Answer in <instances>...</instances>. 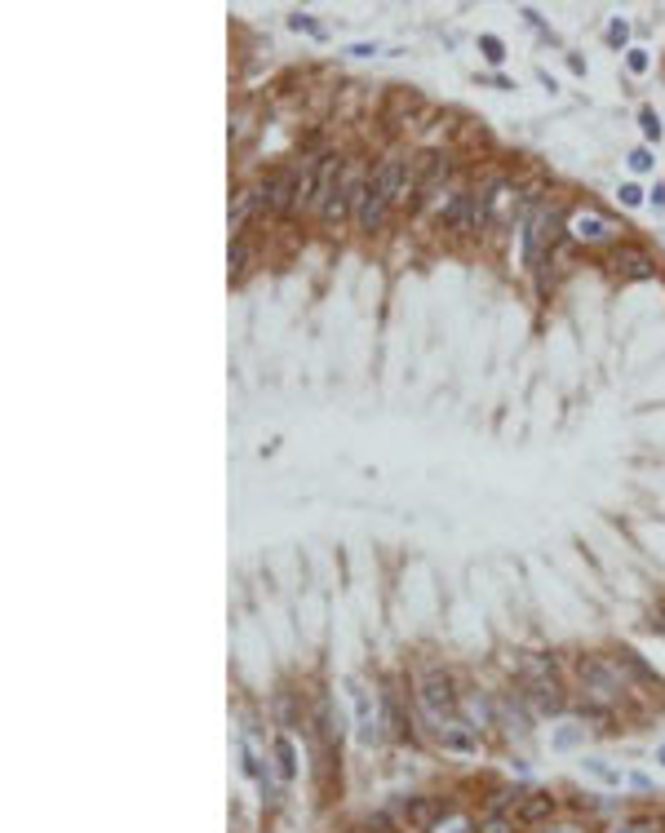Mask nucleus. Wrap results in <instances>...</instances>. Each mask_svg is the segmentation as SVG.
I'll use <instances>...</instances> for the list:
<instances>
[{
	"label": "nucleus",
	"mask_w": 665,
	"mask_h": 833,
	"mask_svg": "<svg viewBox=\"0 0 665 833\" xmlns=\"http://www.w3.org/2000/svg\"><path fill=\"white\" fill-rule=\"evenodd\" d=\"M577 678L595 705H617L630 692L626 678H621V665L612 656H577Z\"/></svg>",
	"instance_id": "f257e3e1"
},
{
	"label": "nucleus",
	"mask_w": 665,
	"mask_h": 833,
	"mask_svg": "<svg viewBox=\"0 0 665 833\" xmlns=\"http://www.w3.org/2000/svg\"><path fill=\"white\" fill-rule=\"evenodd\" d=\"M564 235L572 244H581V249H603V244H617L621 226L603 209H595V204H581V209H572L564 218Z\"/></svg>",
	"instance_id": "f03ea898"
},
{
	"label": "nucleus",
	"mask_w": 665,
	"mask_h": 833,
	"mask_svg": "<svg viewBox=\"0 0 665 833\" xmlns=\"http://www.w3.org/2000/svg\"><path fill=\"white\" fill-rule=\"evenodd\" d=\"M417 709H422L431 723H444V718H457L462 709V696H457V683L453 674L444 670H426L417 678Z\"/></svg>",
	"instance_id": "7ed1b4c3"
},
{
	"label": "nucleus",
	"mask_w": 665,
	"mask_h": 833,
	"mask_svg": "<svg viewBox=\"0 0 665 833\" xmlns=\"http://www.w3.org/2000/svg\"><path fill=\"white\" fill-rule=\"evenodd\" d=\"M364 182H368V173L360 169V160L351 156V164H346V173H342V182H337V191H333V200L320 209V222L329 226V231H342L346 222H355V209H360Z\"/></svg>",
	"instance_id": "20e7f679"
},
{
	"label": "nucleus",
	"mask_w": 665,
	"mask_h": 833,
	"mask_svg": "<svg viewBox=\"0 0 665 833\" xmlns=\"http://www.w3.org/2000/svg\"><path fill=\"white\" fill-rule=\"evenodd\" d=\"M293 191H298V169H293V164H275V169L258 182V204H262L266 218H289Z\"/></svg>",
	"instance_id": "39448f33"
},
{
	"label": "nucleus",
	"mask_w": 665,
	"mask_h": 833,
	"mask_svg": "<svg viewBox=\"0 0 665 833\" xmlns=\"http://www.w3.org/2000/svg\"><path fill=\"white\" fill-rule=\"evenodd\" d=\"M612 271L621 275V280H652L657 275V262H652V253L643 249V244H612Z\"/></svg>",
	"instance_id": "423d86ee"
},
{
	"label": "nucleus",
	"mask_w": 665,
	"mask_h": 833,
	"mask_svg": "<svg viewBox=\"0 0 665 833\" xmlns=\"http://www.w3.org/2000/svg\"><path fill=\"white\" fill-rule=\"evenodd\" d=\"M431 732H435L439 745H444V754H462V758L479 754V732L466 723V718H444V723H431Z\"/></svg>",
	"instance_id": "0eeeda50"
},
{
	"label": "nucleus",
	"mask_w": 665,
	"mask_h": 833,
	"mask_svg": "<svg viewBox=\"0 0 665 833\" xmlns=\"http://www.w3.org/2000/svg\"><path fill=\"white\" fill-rule=\"evenodd\" d=\"M524 701L537 709V714H564V709H568V696H564V683H559V674L528 678V683H524Z\"/></svg>",
	"instance_id": "6e6552de"
},
{
	"label": "nucleus",
	"mask_w": 665,
	"mask_h": 833,
	"mask_svg": "<svg viewBox=\"0 0 665 833\" xmlns=\"http://www.w3.org/2000/svg\"><path fill=\"white\" fill-rule=\"evenodd\" d=\"M488 195V226H506L519 218V187L515 182H493V187H484Z\"/></svg>",
	"instance_id": "1a4fd4ad"
},
{
	"label": "nucleus",
	"mask_w": 665,
	"mask_h": 833,
	"mask_svg": "<svg viewBox=\"0 0 665 833\" xmlns=\"http://www.w3.org/2000/svg\"><path fill=\"white\" fill-rule=\"evenodd\" d=\"M262 218V204H258V187H240L231 195V213H227V226H231V240L249 235V222Z\"/></svg>",
	"instance_id": "9d476101"
},
{
	"label": "nucleus",
	"mask_w": 665,
	"mask_h": 833,
	"mask_svg": "<svg viewBox=\"0 0 665 833\" xmlns=\"http://www.w3.org/2000/svg\"><path fill=\"white\" fill-rule=\"evenodd\" d=\"M466 204H470V191H466V187H448V191L431 204V218H435L439 226H448V231H462Z\"/></svg>",
	"instance_id": "9b49d317"
},
{
	"label": "nucleus",
	"mask_w": 665,
	"mask_h": 833,
	"mask_svg": "<svg viewBox=\"0 0 665 833\" xmlns=\"http://www.w3.org/2000/svg\"><path fill=\"white\" fill-rule=\"evenodd\" d=\"M404 820H408V833H426L435 825L439 816H444V807H439V798H404Z\"/></svg>",
	"instance_id": "f8f14e48"
},
{
	"label": "nucleus",
	"mask_w": 665,
	"mask_h": 833,
	"mask_svg": "<svg viewBox=\"0 0 665 833\" xmlns=\"http://www.w3.org/2000/svg\"><path fill=\"white\" fill-rule=\"evenodd\" d=\"M555 807H559L555 794H546V789H532V794H524V802H519L515 820H519V825H541V820L555 816Z\"/></svg>",
	"instance_id": "ddd939ff"
},
{
	"label": "nucleus",
	"mask_w": 665,
	"mask_h": 833,
	"mask_svg": "<svg viewBox=\"0 0 665 833\" xmlns=\"http://www.w3.org/2000/svg\"><path fill=\"white\" fill-rule=\"evenodd\" d=\"M355 687V709H360V740L364 745H377L382 740V714H377V705L368 701V692L360 683H351Z\"/></svg>",
	"instance_id": "4468645a"
},
{
	"label": "nucleus",
	"mask_w": 665,
	"mask_h": 833,
	"mask_svg": "<svg viewBox=\"0 0 665 833\" xmlns=\"http://www.w3.org/2000/svg\"><path fill=\"white\" fill-rule=\"evenodd\" d=\"M271 758H275V776H280V780L298 776V749H293L289 736H275L271 740Z\"/></svg>",
	"instance_id": "2eb2a0df"
},
{
	"label": "nucleus",
	"mask_w": 665,
	"mask_h": 833,
	"mask_svg": "<svg viewBox=\"0 0 665 833\" xmlns=\"http://www.w3.org/2000/svg\"><path fill=\"white\" fill-rule=\"evenodd\" d=\"M488 226V195L484 191H470V204H466V222H462V235H479Z\"/></svg>",
	"instance_id": "dca6fc26"
},
{
	"label": "nucleus",
	"mask_w": 665,
	"mask_h": 833,
	"mask_svg": "<svg viewBox=\"0 0 665 833\" xmlns=\"http://www.w3.org/2000/svg\"><path fill=\"white\" fill-rule=\"evenodd\" d=\"M426 833H479V825H475V820L466 816V811H453V807H444V816H439V820H435V825L426 829Z\"/></svg>",
	"instance_id": "f3484780"
},
{
	"label": "nucleus",
	"mask_w": 665,
	"mask_h": 833,
	"mask_svg": "<svg viewBox=\"0 0 665 833\" xmlns=\"http://www.w3.org/2000/svg\"><path fill=\"white\" fill-rule=\"evenodd\" d=\"M227 262H231V280L240 284L244 275H249V262H253V244H249V235H240V240H231V253H227Z\"/></svg>",
	"instance_id": "a211bd4d"
},
{
	"label": "nucleus",
	"mask_w": 665,
	"mask_h": 833,
	"mask_svg": "<svg viewBox=\"0 0 665 833\" xmlns=\"http://www.w3.org/2000/svg\"><path fill=\"white\" fill-rule=\"evenodd\" d=\"M550 674H559L555 656H546V652H528L524 656V683H528V678H550Z\"/></svg>",
	"instance_id": "6ab92c4d"
},
{
	"label": "nucleus",
	"mask_w": 665,
	"mask_h": 833,
	"mask_svg": "<svg viewBox=\"0 0 665 833\" xmlns=\"http://www.w3.org/2000/svg\"><path fill=\"white\" fill-rule=\"evenodd\" d=\"M515 825H519L515 816H493V811H488V816L479 820V833H515Z\"/></svg>",
	"instance_id": "aec40b11"
},
{
	"label": "nucleus",
	"mask_w": 665,
	"mask_h": 833,
	"mask_svg": "<svg viewBox=\"0 0 665 833\" xmlns=\"http://www.w3.org/2000/svg\"><path fill=\"white\" fill-rule=\"evenodd\" d=\"M586 771H590V776H599L603 785H621V771H617V767H608L603 758H586Z\"/></svg>",
	"instance_id": "412c9836"
},
{
	"label": "nucleus",
	"mask_w": 665,
	"mask_h": 833,
	"mask_svg": "<svg viewBox=\"0 0 665 833\" xmlns=\"http://www.w3.org/2000/svg\"><path fill=\"white\" fill-rule=\"evenodd\" d=\"M479 49H484V58H488L493 67L501 63V58H506V45H501V36H493V32H484V36H479Z\"/></svg>",
	"instance_id": "4be33fe9"
},
{
	"label": "nucleus",
	"mask_w": 665,
	"mask_h": 833,
	"mask_svg": "<svg viewBox=\"0 0 665 833\" xmlns=\"http://www.w3.org/2000/svg\"><path fill=\"white\" fill-rule=\"evenodd\" d=\"M639 129H643V138H648V142H657L661 138V116L652 107H643L639 111Z\"/></svg>",
	"instance_id": "5701e85b"
},
{
	"label": "nucleus",
	"mask_w": 665,
	"mask_h": 833,
	"mask_svg": "<svg viewBox=\"0 0 665 833\" xmlns=\"http://www.w3.org/2000/svg\"><path fill=\"white\" fill-rule=\"evenodd\" d=\"M608 45H617V49L630 45V23H626V18H612V23H608Z\"/></svg>",
	"instance_id": "b1692460"
},
{
	"label": "nucleus",
	"mask_w": 665,
	"mask_h": 833,
	"mask_svg": "<svg viewBox=\"0 0 665 833\" xmlns=\"http://www.w3.org/2000/svg\"><path fill=\"white\" fill-rule=\"evenodd\" d=\"M648 63H652L648 49H639V45H630V49H626V67L634 71V76H643V71H648Z\"/></svg>",
	"instance_id": "393cba45"
},
{
	"label": "nucleus",
	"mask_w": 665,
	"mask_h": 833,
	"mask_svg": "<svg viewBox=\"0 0 665 833\" xmlns=\"http://www.w3.org/2000/svg\"><path fill=\"white\" fill-rule=\"evenodd\" d=\"M581 736H586V727H564V732L555 736V749H577Z\"/></svg>",
	"instance_id": "a878e982"
},
{
	"label": "nucleus",
	"mask_w": 665,
	"mask_h": 833,
	"mask_svg": "<svg viewBox=\"0 0 665 833\" xmlns=\"http://www.w3.org/2000/svg\"><path fill=\"white\" fill-rule=\"evenodd\" d=\"M289 27H293V32H311V36H324V27L315 23L311 14H293V18H289Z\"/></svg>",
	"instance_id": "bb28decb"
},
{
	"label": "nucleus",
	"mask_w": 665,
	"mask_h": 833,
	"mask_svg": "<svg viewBox=\"0 0 665 833\" xmlns=\"http://www.w3.org/2000/svg\"><path fill=\"white\" fill-rule=\"evenodd\" d=\"M643 200H648V195H643L639 182H626V187H621V204H626V209H639Z\"/></svg>",
	"instance_id": "cd10ccee"
},
{
	"label": "nucleus",
	"mask_w": 665,
	"mask_h": 833,
	"mask_svg": "<svg viewBox=\"0 0 665 833\" xmlns=\"http://www.w3.org/2000/svg\"><path fill=\"white\" fill-rule=\"evenodd\" d=\"M249 120H253V116H249V111H240V116H235V129H231V147H240V142H244V138H249V129H253V125H249Z\"/></svg>",
	"instance_id": "c85d7f7f"
},
{
	"label": "nucleus",
	"mask_w": 665,
	"mask_h": 833,
	"mask_svg": "<svg viewBox=\"0 0 665 833\" xmlns=\"http://www.w3.org/2000/svg\"><path fill=\"white\" fill-rule=\"evenodd\" d=\"M630 169H634V173H648V169H652V151H648V147L630 151Z\"/></svg>",
	"instance_id": "c756f323"
},
{
	"label": "nucleus",
	"mask_w": 665,
	"mask_h": 833,
	"mask_svg": "<svg viewBox=\"0 0 665 833\" xmlns=\"http://www.w3.org/2000/svg\"><path fill=\"white\" fill-rule=\"evenodd\" d=\"M612 833H657V825L652 820H630V825H617Z\"/></svg>",
	"instance_id": "7c9ffc66"
},
{
	"label": "nucleus",
	"mask_w": 665,
	"mask_h": 833,
	"mask_svg": "<svg viewBox=\"0 0 665 833\" xmlns=\"http://www.w3.org/2000/svg\"><path fill=\"white\" fill-rule=\"evenodd\" d=\"M346 54H355V58H373V54H377V45H351Z\"/></svg>",
	"instance_id": "2f4dec72"
},
{
	"label": "nucleus",
	"mask_w": 665,
	"mask_h": 833,
	"mask_svg": "<svg viewBox=\"0 0 665 833\" xmlns=\"http://www.w3.org/2000/svg\"><path fill=\"white\" fill-rule=\"evenodd\" d=\"M568 67L577 71V76H586V58H577V54H568Z\"/></svg>",
	"instance_id": "473e14b6"
},
{
	"label": "nucleus",
	"mask_w": 665,
	"mask_h": 833,
	"mask_svg": "<svg viewBox=\"0 0 665 833\" xmlns=\"http://www.w3.org/2000/svg\"><path fill=\"white\" fill-rule=\"evenodd\" d=\"M648 200L657 204V209H661V204H665V187H661V182H657V187H652V195H648Z\"/></svg>",
	"instance_id": "72a5a7b5"
},
{
	"label": "nucleus",
	"mask_w": 665,
	"mask_h": 833,
	"mask_svg": "<svg viewBox=\"0 0 665 833\" xmlns=\"http://www.w3.org/2000/svg\"><path fill=\"white\" fill-rule=\"evenodd\" d=\"M657 758H661V767H665V745H661V749H657Z\"/></svg>",
	"instance_id": "f704fd0d"
},
{
	"label": "nucleus",
	"mask_w": 665,
	"mask_h": 833,
	"mask_svg": "<svg viewBox=\"0 0 665 833\" xmlns=\"http://www.w3.org/2000/svg\"><path fill=\"white\" fill-rule=\"evenodd\" d=\"M546 833H572V829H546Z\"/></svg>",
	"instance_id": "c9c22d12"
},
{
	"label": "nucleus",
	"mask_w": 665,
	"mask_h": 833,
	"mask_svg": "<svg viewBox=\"0 0 665 833\" xmlns=\"http://www.w3.org/2000/svg\"><path fill=\"white\" fill-rule=\"evenodd\" d=\"M355 833H364V829H355Z\"/></svg>",
	"instance_id": "e433bc0d"
}]
</instances>
